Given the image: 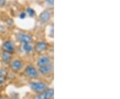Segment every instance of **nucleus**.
<instances>
[{
  "mask_svg": "<svg viewBox=\"0 0 120 99\" xmlns=\"http://www.w3.org/2000/svg\"><path fill=\"white\" fill-rule=\"evenodd\" d=\"M1 60H2V61L4 62L5 64H9L11 62V61L12 56H11V54L8 53V52H4V51H3L2 54H1Z\"/></svg>",
  "mask_w": 120,
  "mask_h": 99,
  "instance_id": "11",
  "label": "nucleus"
},
{
  "mask_svg": "<svg viewBox=\"0 0 120 99\" xmlns=\"http://www.w3.org/2000/svg\"><path fill=\"white\" fill-rule=\"evenodd\" d=\"M53 95H54L53 89H52V88H47V89H45V91H43L42 93L38 94V96H37V98L45 99H52V98L53 97Z\"/></svg>",
  "mask_w": 120,
  "mask_h": 99,
  "instance_id": "7",
  "label": "nucleus"
},
{
  "mask_svg": "<svg viewBox=\"0 0 120 99\" xmlns=\"http://www.w3.org/2000/svg\"><path fill=\"white\" fill-rule=\"evenodd\" d=\"M26 17V12H22L21 13V14L19 15V17L21 19H25Z\"/></svg>",
  "mask_w": 120,
  "mask_h": 99,
  "instance_id": "16",
  "label": "nucleus"
},
{
  "mask_svg": "<svg viewBox=\"0 0 120 99\" xmlns=\"http://www.w3.org/2000/svg\"><path fill=\"white\" fill-rule=\"evenodd\" d=\"M9 66L12 71L15 72H19L23 68V62L21 60L16 59V60L11 61V62L9 63Z\"/></svg>",
  "mask_w": 120,
  "mask_h": 99,
  "instance_id": "3",
  "label": "nucleus"
},
{
  "mask_svg": "<svg viewBox=\"0 0 120 99\" xmlns=\"http://www.w3.org/2000/svg\"><path fill=\"white\" fill-rule=\"evenodd\" d=\"M18 41L22 44H27L31 43L33 42V38L29 34H24V33H21L18 34L17 36Z\"/></svg>",
  "mask_w": 120,
  "mask_h": 99,
  "instance_id": "6",
  "label": "nucleus"
},
{
  "mask_svg": "<svg viewBox=\"0 0 120 99\" xmlns=\"http://www.w3.org/2000/svg\"><path fill=\"white\" fill-rule=\"evenodd\" d=\"M51 18V13L48 10H45L43 12H41V14L39 15V21L42 23H46Z\"/></svg>",
  "mask_w": 120,
  "mask_h": 99,
  "instance_id": "10",
  "label": "nucleus"
},
{
  "mask_svg": "<svg viewBox=\"0 0 120 99\" xmlns=\"http://www.w3.org/2000/svg\"><path fill=\"white\" fill-rule=\"evenodd\" d=\"M6 76H7V72L4 69L0 70V82L4 83L6 80Z\"/></svg>",
  "mask_w": 120,
  "mask_h": 99,
  "instance_id": "13",
  "label": "nucleus"
},
{
  "mask_svg": "<svg viewBox=\"0 0 120 99\" xmlns=\"http://www.w3.org/2000/svg\"><path fill=\"white\" fill-rule=\"evenodd\" d=\"M6 4L5 0H0V7H4Z\"/></svg>",
  "mask_w": 120,
  "mask_h": 99,
  "instance_id": "15",
  "label": "nucleus"
},
{
  "mask_svg": "<svg viewBox=\"0 0 120 99\" xmlns=\"http://www.w3.org/2000/svg\"><path fill=\"white\" fill-rule=\"evenodd\" d=\"M0 97H1V96H0Z\"/></svg>",
  "mask_w": 120,
  "mask_h": 99,
  "instance_id": "19",
  "label": "nucleus"
},
{
  "mask_svg": "<svg viewBox=\"0 0 120 99\" xmlns=\"http://www.w3.org/2000/svg\"><path fill=\"white\" fill-rule=\"evenodd\" d=\"M24 74L26 77L30 79H37L39 76V72L34 66L29 65L25 69Z\"/></svg>",
  "mask_w": 120,
  "mask_h": 99,
  "instance_id": "2",
  "label": "nucleus"
},
{
  "mask_svg": "<svg viewBox=\"0 0 120 99\" xmlns=\"http://www.w3.org/2000/svg\"><path fill=\"white\" fill-rule=\"evenodd\" d=\"M30 88L37 94H41L47 88V85L43 82H31L30 83Z\"/></svg>",
  "mask_w": 120,
  "mask_h": 99,
  "instance_id": "1",
  "label": "nucleus"
},
{
  "mask_svg": "<svg viewBox=\"0 0 120 99\" xmlns=\"http://www.w3.org/2000/svg\"><path fill=\"white\" fill-rule=\"evenodd\" d=\"M49 64H52V60H51V58L49 57L46 56L40 57L38 60V62H37V66L38 67L43 66Z\"/></svg>",
  "mask_w": 120,
  "mask_h": 99,
  "instance_id": "9",
  "label": "nucleus"
},
{
  "mask_svg": "<svg viewBox=\"0 0 120 99\" xmlns=\"http://www.w3.org/2000/svg\"><path fill=\"white\" fill-rule=\"evenodd\" d=\"M2 50L4 52H8L11 54H13L15 51V48L14 46V44L11 41H5L2 45Z\"/></svg>",
  "mask_w": 120,
  "mask_h": 99,
  "instance_id": "5",
  "label": "nucleus"
},
{
  "mask_svg": "<svg viewBox=\"0 0 120 99\" xmlns=\"http://www.w3.org/2000/svg\"><path fill=\"white\" fill-rule=\"evenodd\" d=\"M53 66L52 64L45 65L43 66L38 67L39 73L42 74L43 76H48L53 73Z\"/></svg>",
  "mask_w": 120,
  "mask_h": 99,
  "instance_id": "4",
  "label": "nucleus"
},
{
  "mask_svg": "<svg viewBox=\"0 0 120 99\" xmlns=\"http://www.w3.org/2000/svg\"><path fill=\"white\" fill-rule=\"evenodd\" d=\"M26 13L30 16V17H34L35 16V12L34 9L31 8H28L26 9Z\"/></svg>",
  "mask_w": 120,
  "mask_h": 99,
  "instance_id": "14",
  "label": "nucleus"
},
{
  "mask_svg": "<svg viewBox=\"0 0 120 99\" xmlns=\"http://www.w3.org/2000/svg\"><path fill=\"white\" fill-rule=\"evenodd\" d=\"M47 2L49 5H53V0H47Z\"/></svg>",
  "mask_w": 120,
  "mask_h": 99,
  "instance_id": "17",
  "label": "nucleus"
},
{
  "mask_svg": "<svg viewBox=\"0 0 120 99\" xmlns=\"http://www.w3.org/2000/svg\"><path fill=\"white\" fill-rule=\"evenodd\" d=\"M23 49L24 52H26L27 54H30L31 52H33V50H34V47H33V46L31 44V43L23 44Z\"/></svg>",
  "mask_w": 120,
  "mask_h": 99,
  "instance_id": "12",
  "label": "nucleus"
},
{
  "mask_svg": "<svg viewBox=\"0 0 120 99\" xmlns=\"http://www.w3.org/2000/svg\"><path fill=\"white\" fill-rule=\"evenodd\" d=\"M47 48H48V44L45 42H38L35 44L34 49L35 50V52L38 53H42L45 52V50H47Z\"/></svg>",
  "mask_w": 120,
  "mask_h": 99,
  "instance_id": "8",
  "label": "nucleus"
},
{
  "mask_svg": "<svg viewBox=\"0 0 120 99\" xmlns=\"http://www.w3.org/2000/svg\"><path fill=\"white\" fill-rule=\"evenodd\" d=\"M3 84H4V83H3V82H0V88H2Z\"/></svg>",
  "mask_w": 120,
  "mask_h": 99,
  "instance_id": "18",
  "label": "nucleus"
}]
</instances>
